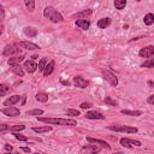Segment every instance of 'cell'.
<instances>
[{
	"label": "cell",
	"mask_w": 154,
	"mask_h": 154,
	"mask_svg": "<svg viewBox=\"0 0 154 154\" xmlns=\"http://www.w3.org/2000/svg\"><path fill=\"white\" fill-rule=\"evenodd\" d=\"M105 102H106V103H108V105H111V106H117V105H118V102H117V101H114V100H112L109 96H106Z\"/></svg>",
	"instance_id": "obj_34"
},
{
	"label": "cell",
	"mask_w": 154,
	"mask_h": 154,
	"mask_svg": "<svg viewBox=\"0 0 154 154\" xmlns=\"http://www.w3.org/2000/svg\"><path fill=\"white\" fill-rule=\"evenodd\" d=\"M1 32H2V26L0 25V35H1Z\"/></svg>",
	"instance_id": "obj_43"
},
{
	"label": "cell",
	"mask_w": 154,
	"mask_h": 154,
	"mask_svg": "<svg viewBox=\"0 0 154 154\" xmlns=\"http://www.w3.org/2000/svg\"><path fill=\"white\" fill-rule=\"evenodd\" d=\"M11 90V88L7 84H0V96H4L6 94H8Z\"/></svg>",
	"instance_id": "obj_25"
},
{
	"label": "cell",
	"mask_w": 154,
	"mask_h": 154,
	"mask_svg": "<svg viewBox=\"0 0 154 154\" xmlns=\"http://www.w3.org/2000/svg\"><path fill=\"white\" fill-rule=\"evenodd\" d=\"M14 135V137L17 138V140H19V141H28V137L26 136H23V135H19V134H13Z\"/></svg>",
	"instance_id": "obj_35"
},
{
	"label": "cell",
	"mask_w": 154,
	"mask_h": 154,
	"mask_svg": "<svg viewBox=\"0 0 154 154\" xmlns=\"http://www.w3.org/2000/svg\"><path fill=\"white\" fill-rule=\"evenodd\" d=\"M73 84L78 88H87L88 85V81L84 79L82 76H75L73 77Z\"/></svg>",
	"instance_id": "obj_11"
},
{
	"label": "cell",
	"mask_w": 154,
	"mask_h": 154,
	"mask_svg": "<svg viewBox=\"0 0 154 154\" xmlns=\"http://www.w3.org/2000/svg\"><path fill=\"white\" fill-rule=\"evenodd\" d=\"M18 46L20 48H25V49H29V51H35V49H40V47L36 45V43H32V42H29V41H22L18 43Z\"/></svg>",
	"instance_id": "obj_9"
},
{
	"label": "cell",
	"mask_w": 154,
	"mask_h": 154,
	"mask_svg": "<svg viewBox=\"0 0 154 154\" xmlns=\"http://www.w3.org/2000/svg\"><path fill=\"white\" fill-rule=\"evenodd\" d=\"M4 17H5V11H4V7L0 5V20L4 19Z\"/></svg>",
	"instance_id": "obj_39"
},
{
	"label": "cell",
	"mask_w": 154,
	"mask_h": 154,
	"mask_svg": "<svg viewBox=\"0 0 154 154\" xmlns=\"http://www.w3.org/2000/svg\"><path fill=\"white\" fill-rule=\"evenodd\" d=\"M85 117L88 119H105V116L100 112H96V111H89L85 113Z\"/></svg>",
	"instance_id": "obj_14"
},
{
	"label": "cell",
	"mask_w": 154,
	"mask_h": 154,
	"mask_svg": "<svg viewBox=\"0 0 154 154\" xmlns=\"http://www.w3.org/2000/svg\"><path fill=\"white\" fill-rule=\"evenodd\" d=\"M23 60H24V55L20 54V55H16V57L10 58L8 61H7V64H8L10 66H14V65H19Z\"/></svg>",
	"instance_id": "obj_13"
},
{
	"label": "cell",
	"mask_w": 154,
	"mask_h": 154,
	"mask_svg": "<svg viewBox=\"0 0 154 154\" xmlns=\"http://www.w3.org/2000/svg\"><path fill=\"white\" fill-rule=\"evenodd\" d=\"M108 129L112 131H116V132H128V134L137 132V128L126 126V125H111V126H108Z\"/></svg>",
	"instance_id": "obj_4"
},
{
	"label": "cell",
	"mask_w": 154,
	"mask_h": 154,
	"mask_svg": "<svg viewBox=\"0 0 154 154\" xmlns=\"http://www.w3.org/2000/svg\"><path fill=\"white\" fill-rule=\"evenodd\" d=\"M20 149H22V150H24V152H28V153L30 152V148H28V147H22Z\"/></svg>",
	"instance_id": "obj_42"
},
{
	"label": "cell",
	"mask_w": 154,
	"mask_h": 154,
	"mask_svg": "<svg viewBox=\"0 0 154 154\" xmlns=\"http://www.w3.org/2000/svg\"><path fill=\"white\" fill-rule=\"evenodd\" d=\"M5 149H6V150H12V146H8V144H5Z\"/></svg>",
	"instance_id": "obj_41"
},
{
	"label": "cell",
	"mask_w": 154,
	"mask_h": 154,
	"mask_svg": "<svg viewBox=\"0 0 154 154\" xmlns=\"http://www.w3.org/2000/svg\"><path fill=\"white\" fill-rule=\"evenodd\" d=\"M35 97H36V100L40 101V102H47V101H48V95H47L46 93H42V91H41V93H37Z\"/></svg>",
	"instance_id": "obj_22"
},
{
	"label": "cell",
	"mask_w": 154,
	"mask_h": 154,
	"mask_svg": "<svg viewBox=\"0 0 154 154\" xmlns=\"http://www.w3.org/2000/svg\"><path fill=\"white\" fill-rule=\"evenodd\" d=\"M19 99H20V96H19V95L10 96L7 100H5V101H4V105H5V106H13L14 103H17V102L19 101Z\"/></svg>",
	"instance_id": "obj_16"
},
{
	"label": "cell",
	"mask_w": 154,
	"mask_h": 154,
	"mask_svg": "<svg viewBox=\"0 0 154 154\" xmlns=\"http://www.w3.org/2000/svg\"><path fill=\"white\" fill-rule=\"evenodd\" d=\"M153 101H154V95H150V96L148 97V102H149V103H153Z\"/></svg>",
	"instance_id": "obj_40"
},
{
	"label": "cell",
	"mask_w": 154,
	"mask_h": 154,
	"mask_svg": "<svg viewBox=\"0 0 154 154\" xmlns=\"http://www.w3.org/2000/svg\"><path fill=\"white\" fill-rule=\"evenodd\" d=\"M24 4L26 6V8L31 12L34 11V7H35V0H24Z\"/></svg>",
	"instance_id": "obj_28"
},
{
	"label": "cell",
	"mask_w": 154,
	"mask_h": 154,
	"mask_svg": "<svg viewBox=\"0 0 154 154\" xmlns=\"http://www.w3.org/2000/svg\"><path fill=\"white\" fill-rule=\"evenodd\" d=\"M137 1H140V0H137Z\"/></svg>",
	"instance_id": "obj_44"
},
{
	"label": "cell",
	"mask_w": 154,
	"mask_h": 154,
	"mask_svg": "<svg viewBox=\"0 0 154 154\" xmlns=\"http://www.w3.org/2000/svg\"><path fill=\"white\" fill-rule=\"evenodd\" d=\"M12 71H13L16 75L20 76V77H23V75H24V71H23V69H22L19 65H14V66H12Z\"/></svg>",
	"instance_id": "obj_27"
},
{
	"label": "cell",
	"mask_w": 154,
	"mask_h": 154,
	"mask_svg": "<svg viewBox=\"0 0 154 154\" xmlns=\"http://www.w3.org/2000/svg\"><path fill=\"white\" fill-rule=\"evenodd\" d=\"M20 47L18 46V43H10V45H6L5 48H4V52L2 54L6 55V57H10V55H14L17 53L20 52Z\"/></svg>",
	"instance_id": "obj_3"
},
{
	"label": "cell",
	"mask_w": 154,
	"mask_h": 154,
	"mask_svg": "<svg viewBox=\"0 0 154 154\" xmlns=\"http://www.w3.org/2000/svg\"><path fill=\"white\" fill-rule=\"evenodd\" d=\"M24 69H25L26 72L32 73V72H35V71L37 70V64H36L34 60H26V61L24 63Z\"/></svg>",
	"instance_id": "obj_10"
},
{
	"label": "cell",
	"mask_w": 154,
	"mask_h": 154,
	"mask_svg": "<svg viewBox=\"0 0 154 154\" xmlns=\"http://www.w3.org/2000/svg\"><path fill=\"white\" fill-rule=\"evenodd\" d=\"M123 114H126V116H132V117H138L142 114L141 111H129V109H123L122 111Z\"/></svg>",
	"instance_id": "obj_24"
},
{
	"label": "cell",
	"mask_w": 154,
	"mask_h": 154,
	"mask_svg": "<svg viewBox=\"0 0 154 154\" xmlns=\"http://www.w3.org/2000/svg\"><path fill=\"white\" fill-rule=\"evenodd\" d=\"M142 67H149V69L154 67V60H153V58H149L148 61H144L142 64Z\"/></svg>",
	"instance_id": "obj_30"
},
{
	"label": "cell",
	"mask_w": 154,
	"mask_h": 154,
	"mask_svg": "<svg viewBox=\"0 0 154 154\" xmlns=\"http://www.w3.org/2000/svg\"><path fill=\"white\" fill-rule=\"evenodd\" d=\"M91 14V10L90 8H88V10H84V11H82V12H77L76 14H73L72 16V18H77V19H84V18H87L88 16H90Z\"/></svg>",
	"instance_id": "obj_15"
},
{
	"label": "cell",
	"mask_w": 154,
	"mask_h": 154,
	"mask_svg": "<svg viewBox=\"0 0 154 154\" xmlns=\"http://www.w3.org/2000/svg\"><path fill=\"white\" fill-rule=\"evenodd\" d=\"M38 122H43L47 124H54V125H69L75 126L77 125V122L73 119H64V118H45V117H37Z\"/></svg>",
	"instance_id": "obj_1"
},
{
	"label": "cell",
	"mask_w": 154,
	"mask_h": 154,
	"mask_svg": "<svg viewBox=\"0 0 154 154\" xmlns=\"http://www.w3.org/2000/svg\"><path fill=\"white\" fill-rule=\"evenodd\" d=\"M90 107H91V103H89V102H82V103H81V108H83V109L90 108Z\"/></svg>",
	"instance_id": "obj_37"
},
{
	"label": "cell",
	"mask_w": 154,
	"mask_h": 154,
	"mask_svg": "<svg viewBox=\"0 0 154 154\" xmlns=\"http://www.w3.org/2000/svg\"><path fill=\"white\" fill-rule=\"evenodd\" d=\"M102 76H103V78H105L112 87H117V84H118V78H117V76H116L113 72H111V71H108V70H102Z\"/></svg>",
	"instance_id": "obj_5"
},
{
	"label": "cell",
	"mask_w": 154,
	"mask_h": 154,
	"mask_svg": "<svg viewBox=\"0 0 154 154\" xmlns=\"http://www.w3.org/2000/svg\"><path fill=\"white\" fill-rule=\"evenodd\" d=\"M53 70H54V61H49L48 64H46V66L43 69V75L47 77L53 72Z\"/></svg>",
	"instance_id": "obj_17"
},
{
	"label": "cell",
	"mask_w": 154,
	"mask_h": 154,
	"mask_svg": "<svg viewBox=\"0 0 154 154\" xmlns=\"http://www.w3.org/2000/svg\"><path fill=\"white\" fill-rule=\"evenodd\" d=\"M87 141H88V142H90V143H96V144H100L102 148H106V149H109V148H111V146H109L107 142H105V141H102V140H99V138L87 137Z\"/></svg>",
	"instance_id": "obj_12"
},
{
	"label": "cell",
	"mask_w": 154,
	"mask_h": 154,
	"mask_svg": "<svg viewBox=\"0 0 154 154\" xmlns=\"http://www.w3.org/2000/svg\"><path fill=\"white\" fill-rule=\"evenodd\" d=\"M126 5V0H114V6L117 10H123Z\"/></svg>",
	"instance_id": "obj_26"
},
{
	"label": "cell",
	"mask_w": 154,
	"mask_h": 154,
	"mask_svg": "<svg viewBox=\"0 0 154 154\" xmlns=\"http://www.w3.org/2000/svg\"><path fill=\"white\" fill-rule=\"evenodd\" d=\"M0 112L4 113L5 116H8V117H17L20 113V111L17 107H12V106H6L5 108H1Z\"/></svg>",
	"instance_id": "obj_6"
},
{
	"label": "cell",
	"mask_w": 154,
	"mask_h": 154,
	"mask_svg": "<svg viewBox=\"0 0 154 154\" xmlns=\"http://www.w3.org/2000/svg\"><path fill=\"white\" fill-rule=\"evenodd\" d=\"M144 24L146 25H152L153 23H154V14L153 13H147L146 16H144Z\"/></svg>",
	"instance_id": "obj_21"
},
{
	"label": "cell",
	"mask_w": 154,
	"mask_h": 154,
	"mask_svg": "<svg viewBox=\"0 0 154 154\" xmlns=\"http://www.w3.org/2000/svg\"><path fill=\"white\" fill-rule=\"evenodd\" d=\"M85 149H88V150H91V152H99V148L97 147H93V146H89V147H83V150H85Z\"/></svg>",
	"instance_id": "obj_36"
},
{
	"label": "cell",
	"mask_w": 154,
	"mask_h": 154,
	"mask_svg": "<svg viewBox=\"0 0 154 154\" xmlns=\"http://www.w3.org/2000/svg\"><path fill=\"white\" fill-rule=\"evenodd\" d=\"M52 130V126H41V128H32V131L37 132V134H43V132H48Z\"/></svg>",
	"instance_id": "obj_23"
},
{
	"label": "cell",
	"mask_w": 154,
	"mask_h": 154,
	"mask_svg": "<svg viewBox=\"0 0 154 154\" xmlns=\"http://www.w3.org/2000/svg\"><path fill=\"white\" fill-rule=\"evenodd\" d=\"M43 16L46 18H48L49 20L54 22V23H58V22H64V18L63 16L55 10L53 8L52 6H47L45 10H43Z\"/></svg>",
	"instance_id": "obj_2"
},
{
	"label": "cell",
	"mask_w": 154,
	"mask_h": 154,
	"mask_svg": "<svg viewBox=\"0 0 154 154\" xmlns=\"http://www.w3.org/2000/svg\"><path fill=\"white\" fill-rule=\"evenodd\" d=\"M10 129V125L7 124H0V131H5V130H8Z\"/></svg>",
	"instance_id": "obj_38"
},
{
	"label": "cell",
	"mask_w": 154,
	"mask_h": 154,
	"mask_svg": "<svg viewBox=\"0 0 154 154\" xmlns=\"http://www.w3.org/2000/svg\"><path fill=\"white\" fill-rule=\"evenodd\" d=\"M109 23H111V19H109V18H101V19H99V22H97V26H99L100 29H105L106 26L109 25Z\"/></svg>",
	"instance_id": "obj_19"
},
{
	"label": "cell",
	"mask_w": 154,
	"mask_h": 154,
	"mask_svg": "<svg viewBox=\"0 0 154 154\" xmlns=\"http://www.w3.org/2000/svg\"><path fill=\"white\" fill-rule=\"evenodd\" d=\"M66 113H67V116H72V117L79 116V111H77V109H72V108L67 109V111H66Z\"/></svg>",
	"instance_id": "obj_33"
},
{
	"label": "cell",
	"mask_w": 154,
	"mask_h": 154,
	"mask_svg": "<svg viewBox=\"0 0 154 154\" xmlns=\"http://www.w3.org/2000/svg\"><path fill=\"white\" fill-rule=\"evenodd\" d=\"M24 34H25L26 36H29V37H34V36H36L37 31H36V29L32 28V26H26V28H24Z\"/></svg>",
	"instance_id": "obj_20"
},
{
	"label": "cell",
	"mask_w": 154,
	"mask_h": 154,
	"mask_svg": "<svg viewBox=\"0 0 154 154\" xmlns=\"http://www.w3.org/2000/svg\"><path fill=\"white\" fill-rule=\"evenodd\" d=\"M46 64H47V59H46V58H42V59L40 60L38 65H37V69H38V71H43V69H45Z\"/></svg>",
	"instance_id": "obj_29"
},
{
	"label": "cell",
	"mask_w": 154,
	"mask_h": 154,
	"mask_svg": "<svg viewBox=\"0 0 154 154\" xmlns=\"http://www.w3.org/2000/svg\"><path fill=\"white\" fill-rule=\"evenodd\" d=\"M138 54L142 58H152L154 55V47L153 46H147V47L142 48Z\"/></svg>",
	"instance_id": "obj_8"
},
{
	"label": "cell",
	"mask_w": 154,
	"mask_h": 154,
	"mask_svg": "<svg viewBox=\"0 0 154 154\" xmlns=\"http://www.w3.org/2000/svg\"><path fill=\"white\" fill-rule=\"evenodd\" d=\"M25 129V126L24 125H13V126H10V131H20V130H24Z\"/></svg>",
	"instance_id": "obj_32"
},
{
	"label": "cell",
	"mask_w": 154,
	"mask_h": 154,
	"mask_svg": "<svg viewBox=\"0 0 154 154\" xmlns=\"http://www.w3.org/2000/svg\"><path fill=\"white\" fill-rule=\"evenodd\" d=\"M76 25L79 26V28L83 29V30H87V29L90 26V23H89L87 19H78V20H76Z\"/></svg>",
	"instance_id": "obj_18"
},
{
	"label": "cell",
	"mask_w": 154,
	"mask_h": 154,
	"mask_svg": "<svg viewBox=\"0 0 154 154\" xmlns=\"http://www.w3.org/2000/svg\"><path fill=\"white\" fill-rule=\"evenodd\" d=\"M43 113L42 109H31V111H28L26 114L28 116H41Z\"/></svg>",
	"instance_id": "obj_31"
},
{
	"label": "cell",
	"mask_w": 154,
	"mask_h": 154,
	"mask_svg": "<svg viewBox=\"0 0 154 154\" xmlns=\"http://www.w3.org/2000/svg\"><path fill=\"white\" fill-rule=\"evenodd\" d=\"M120 144L123 147H126V148H131V147H135V146H141V142L140 141H135V140H130V138H126V137H123L120 138Z\"/></svg>",
	"instance_id": "obj_7"
}]
</instances>
